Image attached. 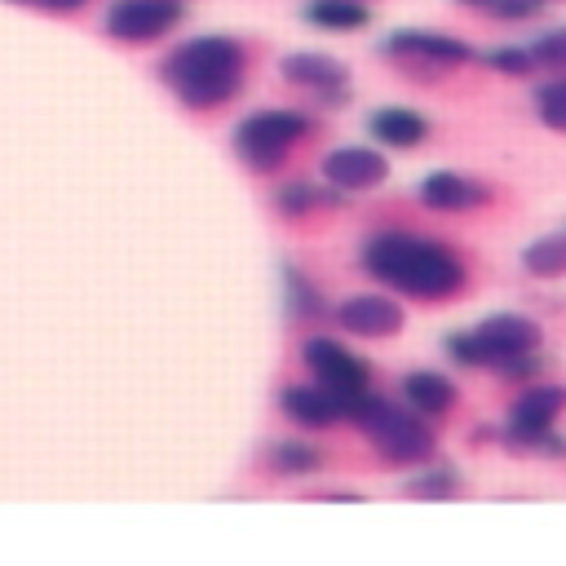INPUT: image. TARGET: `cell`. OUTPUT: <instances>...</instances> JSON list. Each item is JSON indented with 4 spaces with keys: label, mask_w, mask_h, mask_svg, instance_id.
I'll return each instance as SVG.
<instances>
[{
    "label": "cell",
    "mask_w": 566,
    "mask_h": 566,
    "mask_svg": "<svg viewBox=\"0 0 566 566\" xmlns=\"http://www.w3.org/2000/svg\"><path fill=\"white\" fill-rule=\"evenodd\" d=\"M265 464H270L279 478H296V473H314V469L323 464V455H318L314 447H301V442H279V447L265 455Z\"/></svg>",
    "instance_id": "cell-21"
},
{
    "label": "cell",
    "mask_w": 566,
    "mask_h": 566,
    "mask_svg": "<svg viewBox=\"0 0 566 566\" xmlns=\"http://www.w3.org/2000/svg\"><path fill=\"white\" fill-rule=\"evenodd\" d=\"M358 265L411 301H447L464 287L460 256L447 243L424 239V234H407V230H380V234L363 239Z\"/></svg>",
    "instance_id": "cell-1"
},
{
    "label": "cell",
    "mask_w": 566,
    "mask_h": 566,
    "mask_svg": "<svg viewBox=\"0 0 566 566\" xmlns=\"http://www.w3.org/2000/svg\"><path fill=\"white\" fill-rule=\"evenodd\" d=\"M464 9H478L486 18H500V22H522V18H535L539 13V0H460Z\"/></svg>",
    "instance_id": "cell-23"
},
{
    "label": "cell",
    "mask_w": 566,
    "mask_h": 566,
    "mask_svg": "<svg viewBox=\"0 0 566 566\" xmlns=\"http://www.w3.org/2000/svg\"><path fill=\"white\" fill-rule=\"evenodd\" d=\"M4 4H22V9H40V13H71L84 0H4Z\"/></svg>",
    "instance_id": "cell-27"
},
{
    "label": "cell",
    "mask_w": 566,
    "mask_h": 566,
    "mask_svg": "<svg viewBox=\"0 0 566 566\" xmlns=\"http://www.w3.org/2000/svg\"><path fill=\"white\" fill-rule=\"evenodd\" d=\"M279 212L283 217H305V212H314V208H340V190L332 186V190H318V186H310V181H292V186H283L279 190Z\"/></svg>",
    "instance_id": "cell-18"
},
{
    "label": "cell",
    "mask_w": 566,
    "mask_h": 566,
    "mask_svg": "<svg viewBox=\"0 0 566 566\" xmlns=\"http://www.w3.org/2000/svg\"><path fill=\"white\" fill-rule=\"evenodd\" d=\"M318 500H363V495L358 491H323Z\"/></svg>",
    "instance_id": "cell-28"
},
{
    "label": "cell",
    "mask_w": 566,
    "mask_h": 566,
    "mask_svg": "<svg viewBox=\"0 0 566 566\" xmlns=\"http://www.w3.org/2000/svg\"><path fill=\"white\" fill-rule=\"evenodd\" d=\"M248 53L230 35H195L159 62V80L186 111H212L243 88Z\"/></svg>",
    "instance_id": "cell-2"
},
{
    "label": "cell",
    "mask_w": 566,
    "mask_h": 566,
    "mask_svg": "<svg viewBox=\"0 0 566 566\" xmlns=\"http://www.w3.org/2000/svg\"><path fill=\"white\" fill-rule=\"evenodd\" d=\"M420 203L433 208V212H473V208L491 203V186H482V181H473L464 172L442 168V172H429L420 181Z\"/></svg>",
    "instance_id": "cell-13"
},
{
    "label": "cell",
    "mask_w": 566,
    "mask_h": 566,
    "mask_svg": "<svg viewBox=\"0 0 566 566\" xmlns=\"http://www.w3.org/2000/svg\"><path fill=\"white\" fill-rule=\"evenodd\" d=\"M402 398L420 416H442L455 407V385L442 371H411V376H402Z\"/></svg>",
    "instance_id": "cell-15"
},
{
    "label": "cell",
    "mask_w": 566,
    "mask_h": 566,
    "mask_svg": "<svg viewBox=\"0 0 566 566\" xmlns=\"http://www.w3.org/2000/svg\"><path fill=\"white\" fill-rule=\"evenodd\" d=\"M371 137H380L385 146H420L429 137V119L420 111H407V106H385L367 119Z\"/></svg>",
    "instance_id": "cell-16"
},
{
    "label": "cell",
    "mask_w": 566,
    "mask_h": 566,
    "mask_svg": "<svg viewBox=\"0 0 566 566\" xmlns=\"http://www.w3.org/2000/svg\"><path fill=\"white\" fill-rule=\"evenodd\" d=\"M305 133L310 119L301 111H256L234 128V155L252 172H279Z\"/></svg>",
    "instance_id": "cell-6"
},
{
    "label": "cell",
    "mask_w": 566,
    "mask_h": 566,
    "mask_svg": "<svg viewBox=\"0 0 566 566\" xmlns=\"http://www.w3.org/2000/svg\"><path fill=\"white\" fill-rule=\"evenodd\" d=\"M535 66H566V31H548L531 44Z\"/></svg>",
    "instance_id": "cell-25"
},
{
    "label": "cell",
    "mask_w": 566,
    "mask_h": 566,
    "mask_svg": "<svg viewBox=\"0 0 566 566\" xmlns=\"http://www.w3.org/2000/svg\"><path fill=\"white\" fill-rule=\"evenodd\" d=\"M539 345L544 327L526 314H491L469 332H455L447 340V354L460 367H478L504 380H531L539 371Z\"/></svg>",
    "instance_id": "cell-3"
},
{
    "label": "cell",
    "mask_w": 566,
    "mask_h": 566,
    "mask_svg": "<svg viewBox=\"0 0 566 566\" xmlns=\"http://www.w3.org/2000/svg\"><path fill=\"white\" fill-rule=\"evenodd\" d=\"M305 18L323 31H358V27L371 22V9L358 4V0H310Z\"/></svg>",
    "instance_id": "cell-17"
},
{
    "label": "cell",
    "mask_w": 566,
    "mask_h": 566,
    "mask_svg": "<svg viewBox=\"0 0 566 566\" xmlns=\"http://www.w3.org/2000/svg\"><path fill=\"white\" fill-rule=\"evenodd\" d=\"M181 0H115L106 9V35L119 44H150L181 22Z\"/></svg>",
    "instance_id": "cell-9"
},
{
    "label": "cell",
    "mask_w": 566,
    "mask_h": 566,
    "mask_svg": "<svg viewBox=\"0 0 566 566\" xmlns=\"http://www.w3.org/2000/svg\"><path fill=\"white\" fill-rule=\"evenodd\" d=\"M287 305H292V314H301V318H323V301H318V292L305 283V274H296V270H287Z\"/></svg>",
    "instance_id": "cell-24"
},
{
    "label": "cell",
    "mask_w": 566,
    "mask_h": 566,
    "mask_svg": "<svg viewBox=\"0 0 566 566\" xmlns=\"http://www.w3.org/2000/svg\"><path fill=\"white\" fill-rule=\"evenodd\" d=\"M407 495H420V500H451V495H460V473L451 469V464H420V473L416 478H407V486H402Z\"/></svg>",
    "instance_id": "cell-19"
},
{
    "label": "cell",
    "mask_w": 566,
    "mask_h": 566,
    "mask_svg": "<svg viewBox=\"0 0 566 566\" xmlns=\"http://www.w3.org/2000/svg\"><path fill=\"white\" fill-rule=\"evenodd\" d=\"M336 323L349 332V336H363V340H385V336H398L407 314L398 301L389 296H376V292H363V296H349L336 305Z\"/></svg>",
    "instance_id": "cell-12"
},
{
    "label": "cell",
    "mask_w": 566,
    "mask_h": 566,
    "mask_svg": "<svg viewBox=\"0 0 566 566\" xmlns=\"http://www.w3.org/2000/svg\"><path fill=\"white\" fill-rule=\"evenodd\" d=\"M279 407H283L287 420H296L305 429H327V424L345 420V402L332 389H323L318 380L314 385H283Z\"/></svg>",
    "instance_id": "cell-14"
},
{
    "label": "cell",
    "mask_w": 566,
    "mask_h": 566,
    "mask_svg": "<svg viewBox=\"0 0 566 566\" xmlns=\"http://www.w3.org/2000/svg\"><path fill=\"white\" fill-rule=\"evenodd\" d=\"M522 265H526L531 274H539V279H557V274H566V234H544V239L526 243Z\"/></svg>",
    "instance_id": "cell-20"
},
{
    "label": "cell",
    "mask_w": 566,
    "mask_h": 566,
    "mask_svg": "<svg viewBox=\"0 0 566 566\" xmlns=\"http://www.w3.org/2000/svg\"><path fill=\"white\" fill-rule=\"evenodd\" d=\"M301 358H305L310 376L345 402V416H349V407H354L363 394H371V389H367V385H371L367 363L354 358L345 345H336V340H327V336H310V340L301 345Z\"/></svg>",
    "instance_id": "cell-8"
},
{
    "label": "cell",
    "mask_w": 566,
    "mask_h": 566,
    "mask_svg": "<svg viewBox=\"0 0 566 566\" xmlns=\"http://www.w3.org/2000/svg\"><path fill=\"white\" fill-rule=\"evenodd\" d=\"M385 53L398 62V71L416 75V80H438V75H451L455 66L473 62V49L455 35H442V31H424V27H402L385 40Z\"/></svg>",
    "instance_id": "cell-7"
},
{
    "label": "cell",
    "mask_w": 566,
    "mask_h": 566,
    "mask_svg": "<svg viewBox=\"0 0 566 566\" xmlns=\"http://www.w3.org/2000/svg\"><path fill=\"white\" fill-rule=\"evenodd\" d=\"M376 451L385 464H424L433 455V429L420 420V411H407V407H394L376 394H363L349 416H345Z\"/></svg>",
    "instance_id": "cell-4"
},
{
    "label": "cell",
    "mask_w": 566,
    "mask_h": 566,
    "mask_svg": "<svg viewBox=\"0 0 566 566\" xmlns=\"http://www.w3.org/2000/svg\"><path fill=\"white\" fill-rule=\"evenodd\" d=\"M279 75L305 93H314L323 106H345L349 102V71L345 62L327 57V53H287L279 62Z\"/></svg>",
    "instance_id": "cell-10"
},
{
    "label": "cell",
    "mask_w": 566,
    "mask_h": 566,
    "mask_svg": "<svg viewBox=\"0 0 566 566\" xmlns=\"http://www.w3.org/2000/svg\"><path fill=\"white\" fill-rule=\"evenodd\" d=\"M389 177V159L371 146H336L323 155V181L336 186L340 195H354V190H371Z\"/></svg>",
    "instance_id": "cell-11"
},
{
    "label": "cell",
    "mask_w": 566,
    "mask_h": 566,
    "mask_svg": "<svg viewBox=\"0 0 566 566\" xmlns=\"http://www.w3.org/2000/svg\"><path fill=\"white\" fill-rule=\"evenodd\" d=\"M535 115L539 124H548L553 133H566V80H548L535 93Z\"/></svg>",
    "instance_id": "cell-22"
},
{
    "label": "cell",
    "mask_w": 566,
    "mask_h": 566,
    "mask_svg": "<svg viewBox=\"0 0 566 566\" xmlns=\"http://www.w3.org/2000/svg\"><path fill=\"white\" fill-rule=\"evenodd\" d=\"M566 407L562 385H531L513 398L504 416V442L526 455H566V438L557 433V416Z\"/></svg>",
    "instance_id": "cell-5"
},
{
    "label": "cell",
    "mask_w": 566,
    "mask_h": 566,
    "mask_svg": "<svg viewBox=\"0 0 566 566\" xmlns=\"http://www.w3.org/2000/svg\"><path fill=\"white\" fill-rule=\"evenodd\" d=\"M486 62H491L495 71H504V75H531V71H535L531 49H495Z\"/></svg>",
    "instance_id": "cell-26"
}]
</instances>
